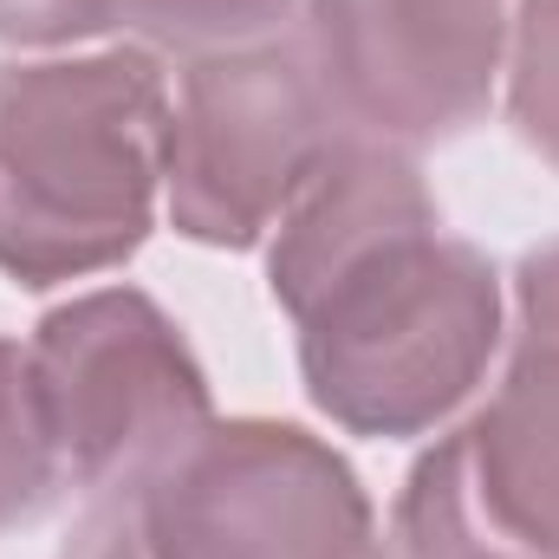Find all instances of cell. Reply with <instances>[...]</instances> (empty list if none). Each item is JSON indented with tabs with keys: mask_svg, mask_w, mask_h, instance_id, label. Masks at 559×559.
Instances as JSON below:
<instances>
[{
	"mask_svg": "<svg viewBox=\"0 0 559 559\" xmlns=\"http://www.w3.org/2000/svg\"><path fill=\"white\" fill-rule=\"evenodd\" d=\"M66 501L59 449L33 391V365L20 338H0V534L33 527Z\"/></svg>",
	"mask_w": 559,
	"mask_h": 559,
	"instance_id": "ba28073f",
	"label": "cell"
},
{
	"mask_svg": "<svg viewBox=\"0 0 559 559\" xmlns=\"http://www.w3.org/2000/svg\"><path fill=\"white\" fill-rule=\"evenodd\" d=\"M345 138L423 150L462 138L501 79V0H312L299 33Z\"/></svg>",
	"mask_w": 559,
	"mask_h": 559,
	"instance_id": "52a82bcc",
	"label": "cell"
},
{
	"mask_svg": "<svg viewBox=\"0 0 559 559\" xmlns=\"http://www.w3.org/2000/svg\"><path fill=\"white\" fill-rule=\"evenodd\" d=\"M274 299L299 325L306 397L352 436H423L501 352L495 261L455 235L417 163L345 143L274 228Z\"/></svg>",
	"mask_w": 559,
	"mask_h": 559,
	"instance_id": "6da1fadb",
	"label": "cell"
},
{
	"mask_svg": "<svg viewBox=\"0 0 559 559\" xmlns=\"http://www.w3.org/2000/svg\"><path fill=\"white\" fill-rule=\"evenodd\" d=\"M124 26V0H0V39L13 46H66Z\"/></svg>",
	"mask_w": 559,
	"mask_h": 559,
	"instance_id": "8fae6325",
	"label": "cell"
},
{
	"mask_svg": "<svg viewBox=\"0 0 559 559\" xmlns=\"http://www.w3.org/2000/svg\"><path fill=\"white\" fill-rule=\"evenodd\" d=\"M26 365L66 495L79 501L143 475L202 423H215L202 365L189 358L182 332L131 286L59 306L39 338H26Z\"/></svg>",
	"mask_w": 559,
	"mask_h": 559,
	"instance_id": "8992f818",
	"label": "cell"
},
{
	"mask_svg": "<svg viewBox=\"0 0 559 559\" xmlns=\"http://www.w3.org/2000/svg\"><path fill=\"white\" fill-rule=\"evenodd\" d=\"M293 0H124V26H143L150 39L209 52V46H241L267 39Z\"/></svg>",
	"mask_w": 559,
	"mask_h": 559,
	"instance_id": "30bf717a",
	"label": "cell"
},
{
	"mask_svg": "<svg viewBox=\"0 0 559 559\" xmlns=\"http://www.w3.org/2000/svg\"><path fill=\"white\" fill-rule=\"evenodd\" d=\"M514 131L559 169V0H521L514 66H508Z\"/></svg>",
	"mask_w": 559,
	"mask_h": 559,
	"instance_id": "9c48e42d",
	"label": "cell"
},
{
	"mask_svg": "<svg viewBox=\"0 0 559 559\" xmlns=\"http://www.w3.org/2000/svg\"><path fill=\"white\" fill-rule=\"evenodd\" d=\"M59 559H384L358 475L293 423H202L85 501Z\"/></svg>",
	"mask_w": 559,
	"mask_h": 559,
	"instance_id": "3957f363",
	"label": "cell"
},
{
	"mask_svg": "<svg viewBox=\"0 0 559 559\" xmlns=\"http://www.w3.org/2000/svg\"><path fill=\"white\" fill-rule=\"evenodd\" d=\"M514 306L508 371L397 501L404 559H559V241L521 261Z\"/></svg>",
	"mask_w": 559,
	"mask_h": 559,
	"instance_id": "5b68a950",
	"label": "cell"
},
{
	"mask_svg": "<svg viewBox=\"0 0 559 559\" xmlns=\"http://www.w3.org/2000/svg\"><path fill=\"white\" fill-rule=\"evenodd\" d=\"M169 182L163 209L176 235L202 248L267 241L306 182L345 150V124L312 72L306 39H241L189 52L169 79Z\"/></svg>",
	"mask_w": 559,
	"mask_h": 559,
	"instance_id": "277c9868",
	"label": "cell"
},
{
	"mask_svg": "<svg viewBox=\"0 0 559 559\" xmlns=\"http://www.w3.org/2000/svg\"><path fill=\"white\" fill-rule=\"evenodd\" d=\"M169 111L138 46L0 66V274L39 293L131 261L163 209Z\"/></svg>",
	"mask_w": 559,
	"mask_h": 559,
	"instance_id": "7a4b0ae2",
	"label": "cell"
}]
</instances>
